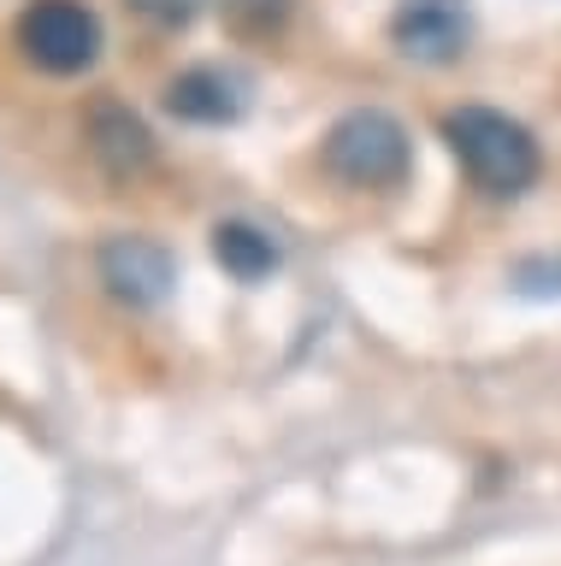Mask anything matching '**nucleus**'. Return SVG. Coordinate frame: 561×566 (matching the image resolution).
<instances>
[{
	"instance_id": "7",
	"label": "nucleus",
	"mask_w": 561,
	"mask_h": 566,
	"mask_svg": "<svg viewBox=\"0 0 561 566\" xmlns=\"http://www.w3.org/2000/svg\"><path fill=\"white\" fill-rule=\"evenodd\" d=\"M166 106L184 124H231L242 113V83L219 65H189L166 83Z\"/></svg>"
},
{
	"instance_id": "9",
	"label": "nucleus",
	"mask_w": 561,
	"mask_h": 566,
	"mask_svg": "<svg viewBox=\"0 0 561 566\" xmlns=\"http://www.w3.org/2000/svg\"><path fill=\"white\" fill-rule=\"evenodd\" d=\"M290 12H295V0H225V30L237 42H272L290 24Z\"/></svg>"
},
{
	"instance_id": "5",
	"label": "nucleus",
	"mask_w": 561,
	"mask_h": 566,
	"mask_svg": "<svg viewBox=\"0 0 561 566\" xmlns=\"http://www.w3.org/2000/svg\"><path fill=\"white\" fill-rule=\"evenodd\" d=\"M101 283H107L113 301H125V307H160V301L172 295V283H178V272H172V254L160 242L148 237H113L101 242Z\"/></svg>"
},
{
	"instance_id": "1",
	"label": "nucleus",
	"mask_w": 561,
	"mask_h": 566,
	"mask_svg": "<svg viewBox=\"0 0 561 566\" xmlns=\"http://www.w3.org/2000/svg\"><path fill=\"white\" fill-rule=\"evenodd\" d=\"M444 142L485 195H526L543 171L538 136L520 118L497 113V106H455V113H444Z\"/></svg>"
},
{
	"instance_id": "2",
	"label": "nucleus",
	"mask_w": 561,
	"mask_h": 566,
	"mask_svg": "<svg viewBox=\"0 0 561 566\" xmlns=\"http://www.w3.org/2000/svg\"><path fill=\"white\" fill-rule=\"evenodd\" d=\"M325 171L349 189H402L414 171V142L384 106H355L320 142Z\"/></svg>"
},
{
	"instance_id": "3",
	"label": "nucleus",
	"mask_w": 561,
	"mask_h": 566,
	"mask_svg": "<svg viewBox=\"0 0 561 566\" xmlns=\"http://www.w3.org/2000/svg\"><path fill=\"white\" fill-rule=\"evenodd\" d=\"M19 48L48 77H77L101 53V18L83 0H30L19 12Z\"/></svg>"
},
{
	"instance_id": "8",
	"label": "nucleus",
	"mask_w": 561,
	"mask_h": 566,
	"mask_svg": "<svg viewBox=\"0 0 561 566\" xmlns=\"http://www.w3.org/2000/svg\"><path fill=\"white\" fill-rule=\"evenodd\" d=\"M214 260L231 272L237 283H260L278 265V248L267 230H254V224H242V219H225L214 230Z\"/></svg>"
},
{
	"instance_id": "6",
	"label": "nucleus",
	"mask_w": 561,
	"mask_h": 566,
	"mask_svg": "<svg viewBox=\"0 0 561 566\" xmlns=\"http://www.w3.org/2000/svg\"><path fill=\"white\" fill-rule=\"evenodd\" d=\"M83 130H90L95 166L107 171V177H118V184H131V177H143L154 166V130L131 113L125 101L101 95L90 106V118H83Z\"/></svg>"
},
{
	"instance_id": "10",
	"label": "nucleus",
	"mask_w": 561,
	"mask_h": 566,
	"mask_svg": "<svg viewBox=\"0 0 561 566\" xmlns=\"http://www.w3.org/2000/svg\"><path fill=\"white\" fill-rule=\"evenodd\" d=\"M131 7L143 12V18H154V24H189L207 0H131Z\"/></svg>"
},
{
	"instance_id": "4",
	"label": "nucleus",
	"mask_w": 561,
	"mask_h": 566,
	"mask_svg": "<svg viewBox=\"0 0 561 566\" xmlns=\"http://www.w3.org/2000/svg\"><path fill=\"white\" fill-rule=\"evenodd\" d=\"M391 42L414 65H449L472 42V7L467 0H396Z\"/></svg>"
}]
</instances>
